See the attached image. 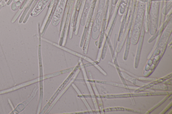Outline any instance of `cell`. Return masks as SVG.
<instances>
[{
  "mask_svg": "<svg viewBox=\"0 0 172 114\" xmlns=\"http://www.w3.org/2000/svg\"><path fill=\"white\" fill-rule=\"evenodd\" d=\"M93 25V22H91L89 28H88V32H87V38H86V40L85 41V45L83 46V50L84 51V53L85 54H87V50L88 48V46L90 38V35L91 32H92V26Z\"/></svg>",
  "mask_w": 172,
  "mask_h": 114,
  "instance_id": "obj_1",
  "label": "cell"
},
{
  "mask_svg": "<svg viewBox=\"0 0 172 114\" xmlns=\"http://www.w3.org/2000/svg\"><path fill=\"white\" fill-rule=\"evenodd\" d=\"M11 9L13 11H16L17 10L16 3L14 2H13L11 6Z\"/></svg>",
  "mask_w": 172,
  "mask_h": 114,
  "instance_id": "obj_2",
  "label": "cell"
}]
</instances>
